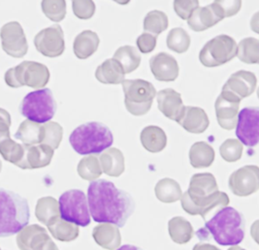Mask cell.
I'll list each match as a JSON object with an SVG mask.
<instances>
[{"mask_svg":"<svg viewBox=\"0 0 259 250\" xmlns=\"http://www.w3.org/2000/svg\"><path fill=\"white\" fill-rule=\"evenodd\" d=\"M88 204L93 219L98 223L123 227L135 210V201L126 191L118 189L106 179L92 181L88 188Z\"/></svg>","mask_w":259,"mask_h":250,"instance_id":"6da1fadb","label":"cell"},{"mask_svg":"<svg viewBox=\"0 0 259 250\" xmlns=\"http://www.w3.org/2000/svg\"><path fill=\"white\" fill-rule=\"evenodd\" d=\"M182 207L190 215H199L204 220L228 206L230 202L226 193L219 190L215 178L211 173H201L192 176L189 190L181 198Z\"/></svg>","mask_w":259,"mask_h":250,"instance_id":"7a4b0ae2","label":"cell"},{"mask_svg":"<svg viewBox=\"0 0 259 250\" xmlns=\"http://www.w3.org/2000/svg\"><path fill=\"white\" fill-rule=\"evenodd\" d=\"M245 217L234 208L225 207L206 221L198 234H210L221 245H238L245 238Z\"/></svg>","mask_w":259,"mask_h":250,"instance_id":"3957f363","label":"cell"},{"mask_svg":"<svg viewBox=\"0 0 259 250\" xmlns=\"http://www.w3.org/2000/svg\"><path fill=\"white\" fill-rule=\"evenodd\" d=\"M29 218L27 200L13 191L0 188V238L18 234L27 226Z\"/></svg>","mask_w":259,"mask_h":250,"instance_id":"277c9868","label":"cell"},{"mask_svg":"<svg viewBox=\"0 0 259 250\" xmlns=\"http://www.w3.org/2000/svg\"><path fill=\"white\" fill-rule=\"evenodd\" d=\"M69 142L73 149L82 155L101 154L114 143L113 133L101 122H88L71 133Z\"/></svg>","mask_w":259,"mask_h":250,"instance_id":"5b68a950","label":"cell"},{"mask_svg":"<svg viewBox=\"0 0 259 250\" xmlns=\"http://www.w3.org/2000/svg\"><path fill=\"white\" fill-rule=\"evenodd\" d=\"M19 110L24 118L41 124L49 122L54 118L57 111V103L52 90L42 88L25 95Z\"/></svg>","mask_w":259,"mask_h":250,"instance_id":"8992f818","label":"cell"},{"mask_svg":"<svg viewBox=\"0 0 259 250\" xmlns=\"http://www.w3.org/2000/svg\"><path fill=\"white\" fill-rule=\"evenodd\" d=\"M122 88L124 92V105L131 115L140 117L149 113L156 96L153 83L141 79L124 80Z\"/></svg>","mask_w":259,"mask_h":250,"instance_id":"52a82bcc","label":"cell"},{"mask_svg":"<svg viewBox=\"0 0 259 250\" xmlns=\"http://www.w3.org/2000/svg\"><path fill=\"white\" fill-rule=\"evenodd\" d=\"M49 80L47 66L35 61H24L5 73V83L13 88L26 85L39 89L45 87Z\"/></svg>","mask_w":259,"mask_h":250,"instance_id":"ba28073f","label":"cell"},{"mask_svg":"<svg viewBox=\"0 0 259 250\" xmlns=\"http://www.w3.org/2000/svg\"><path fill=\"white\" fill-rule=\"evenodd\" d=\"M60 218L77 226L87 227L91 224V215L85 194L79 189L64 192L59 197Z\"/></svg>","mask_w":259,"mask_h":250,"instance_id":"9c48e42d","label":"cell"},{"mask_svg":"<svg viewBox=\"0 0 259 250\" xmlns=\"http://www.w3.org/2000/svg\"><path fill=\"white\" fill-rule=\"evenodd\" d=\"M237 55L236 41L230 36L222 34L208 41L199 54V60L206 67H217L233 60Z\"/></svg>","mask_w":259,"mask_h":250,"instance_id":"30bf717a","label":"cell"},{"mask_svg":"<svg viewBox=\"0 0 259 250\" xmlns=\"http://www.w3.org/2000/svg\"><path fill=\"white\" fill-rule=\"evenodd\" d=\"M259 108H244L238 114L236 136L240 143L248 147L258 143Z\"/></svg>","mask_w":259,"mask_h":250,"instance_id":"8fae6325","label":"cell"},{"mask_svg":"<svg viewBox=\"0 0 259 250\" xmlns=\"http://www.w3.org/2000/svg\"><path fill=\"white\" fill-rule=\"evenodd\" d=\"M3 51L10 57L21 59L27 54L28 44L22 25L18 22L4 24L0 30Z\"/></svg>","mask_w":259,"mask_h":250,"instance_id":"7c38bea8","label":"cell"},{"mask_svg":"<svg viewBox=\"0 0 259 250\" xmlns=\"http://www.w3.org/2000/svg\"><path fill=\"white\" fill-rule=\"evenodd\" d=\"M37 51L47 58L60 57L65 49L64 33L59 24L41 30L34 38Z\"/></svg>","mask_w":259,"mask_h":250,"instance_id":"4fadbf2b","label":"cell"},{"mask_svg":"<svg viewBox=\"0 0 259 250\" xmlns=\"http://www.w3.org/2000/svg\"><path fill=\"white\" fill-rule=\"evenodd\" d=\"M228 185L232 193L239 197H247L259 188V169L257 166L242 167L231 174Z\"/></svg>","mask_w":259,"mask_h":250,"instance_id":"5bb4252c","label":"cell"},{"mask_svg":"<svg viewBox=\"0 0 259 250\" xmlns=\"http://www.w3.org/2000/svg\"><path fill=\"white\" fill-rule=\"evenodd\" d=\"M241 100L229 91H222L214 103L218 122L225 130H232L236 127Z\"/></svg>","mask_w":259,"mask_h":250,"instance_id":"9a60e30c","label":"cell"},{"mask_svg":"<svg viewBox=\"0 0 259 250\" xmlns=\"http://www.w3.org/2000/svg\"><path fill=\"white\" fill-rule=\"evenodd\" d=\"M257 80L252 72L240 70L232 74L223 86L224 91H229L242 100L251 95L256 88Z\"/></svg>","mask_w":259,"mask_h":250,"instance_id":"2e32d148","label":"cell"},{"mask_svg":"<svg viewBox=\"0 0 259 250\" xmlns=\"http://www.w3.org/2000/svg\"><path fill=\"white\" fill-rule=\"evenodd\" d=\"M150 67L154 78L160 82H173L179 76L177 60L169 54L159 53L150 60Z\"/></svg>","mask_w":259,"mask_h":250,"instance_id":"e0dca14e","label":"cell"},{"mask_svg":"<svg viewBox=\"0 0 259 250\" xmlns=\"http://www.w3.org/2000/svg\"><path fill=\"white\" fill-rule=\"evenodd\" d=\"M55 151L47 144L24 145V155L19 168L24 170H33L50 165Z\"/></svg>","mask_w":259,"mask_h":250,"instance_id":"ac0fdd59","label":"cell"},{"mask_svg":"<svg viewBox=\"0 0 259 250\" xmlns=\"http://www.w3.org/2000/svg\"><path fill=\"white\" fill-rule=\"evenodd\" d=\"M177 122L185 130L191 134H201L206 131L210 124L206 112L201 108L192 106L184 107Z\"/></svg>","mask_w":259,"mask_h":250,"instance_id":"d6986e66","label":"cell"},{"mask_svg":"<svg viewBox=\"0 0 259 250\" xmlns=\"http://www.w3.org/2000/svg\"><path fill=\"white\" fill-rule=\"evenodd\" d=\"M47 230L37 224L23 228L17 235V245L20 250H41L50 239Z\"/></svg>","mask_w":259,"mask_h":250,"instance_id":"ffe728a7","label":"cell"},{"mask_svg":"<svg viewBox=\"0 0 259 250\" xmlns=\"http://www.w3.org/2000/svg\"><path fill=\"white\" fill-rule=\"evenodd\" d=\"M156 100L158 110L165 117L177 121L185 107L181 94L172 88H166L156 93Z\"/></svg>","mask_w":259,"mask_h":250,"instance_id":"44dd1931","label":"cell"},{"mask_svg":"<svg viewBox=\"0 0 259 250\" xmlns=\"http://www.w3.org/2000/svg\"><path fill=\"white\" fill-rule=\"evenodd\" d=\"M221 21H223V19L212 8V4H210L205 7L196 8L190 15L188 24L193 31L201 32L215 25Z\"/></svg>","mask_w":259,"mask_h":250,"instance_id":"7402d4cb","label":"cell"},{"mask_svg":"<svg viewBox=\"0 0 259 250\" xmlns=\"http://www.w3.org/2000/svg\"><path fill=\"white\" fill-rule=\"evenodd\" d=\"M102 173L118 178L124 172V156L117 147H109L98 156Z\"/></svg>","mask_w":259,"mask_h":250,"instance_id":"603a6c76","label":"cell"},{"mask_svg":"<svg viewBox=\"0 0 259 250\" xmlns=\"http://www.w3.org/2000/svg\"><path fill=\"white\" fill-rule=\"evenodd\" d=\"M93 237L98 245L107 250L117 249L121 242L119 229L112 223H101L95 227Z\"/></svg>","mask_w":259,"mask_h":250,"instance_id":"cb8c5ba5","label":"cell"},{"mask_svg":"<svg viewBox=\"0 0 259 250\" xmlns=\"http://www.w3.org/2000/svg\"><path fill=\"white\" fill-rule=\"evenodd\" d=\"M95 78L104 84H118L125 80V74L117 60L109 59L97 67Z\"/></svg>","mask_w":259,"mask_h":250,"instance_id":"d4e9b609","label":"cell"},{"mask_svg":"<svg viewBox=\"0 0 259 250\" xmlns=\"http://www.w3.org/2000/svg\"><path fill=\"white\" fill-rule=\"evenodd\" d=\"M100 39L92 30H84L76 36L73 49L75 56L80 60H87L97 51Z\"/></svg>","mask_w":259,"mask_h":250,"instance_id":"484cf974","label":"cell"},{"mask_svg":"<svg viewBox=\"0 0 259 250\" xmlns=\"http://www.w3.org/2000/svg\"><path fill=\"white\" fill-rule=\"evenodd\" d=\"M44 134V125L26 119L21 123L18 131L15 134V138L20 140L24 145L29 146L42 143Z\"/></svg>","mask_w":259,"mask_h":250,"instance_id":"4316f807","label":"cell"},{"mask_svg":"<svg viewBox=\"0 0 259 250\" xmlns=\"http://www.w3.org/2000/svg\"><path fill=\"white\" fill-rule=\"evenodd\" d=\"M140 140L145 149L153 154L162 152L167 144L165 132L155 125L146 126L142 130Z\"/></svg>","mask_w":259,"mask_h":250,"instance_id":"83f0119b","label":"cell"},{"mask_svg":"<svg viewBox=\"0 0 259 250\" xmlns=\"http://www.w3.org/2000/svg\"><path fill=\"white\" fill-rule=\"evenodd\" d=\"M189 161L193 168L202 169L210 167L214 161V151L212 145L206 142L193 143L189 149Z\"/></svg>","mask_w":259,"mask_h":250,"instance_id":"f1b7e54d","label":"cell"},{"mask_svg":"<svg viewBox=\"0 0 259 250\" xmlns=\"http://www.w3.org/2000/svg\"><path fill=\"white\" fill-rule=\"evenodd\" d=\"M168 231L170 238L178 244L188 243L194 235L193 228L189 221L181 216L173 217L169 220Z\"/></svg>","mask_w":259,"mask_h":250,"instance_id":"f546056e","label":"cell"},{"mask_svg":"<svg viewBox=\"0 0 259 250\" xmlns=\"http://www.w3.org/2000/svg\"><path fill=\"white\" fill-rule=\"evenodd\" d=\"M35 215L44 225H50L60 217L59 202L53 197H43L37 201Z\"/></svg>","mask_w":259,"mask_h":250,"instance_id":"4dcf8cb0","label":"cell"},{"mask_svg":"<svg viewBox=\"0 0 259 250\" xmlns=\"http://www.w3.org/2000/svg\"><path fill=\"white\" fill-rule=\"evenodd\" d=\"M155 196L160 202L165 204L178 202L183 196L182 188L175 179H160L154 188Z\"/></svg>","mask_w":259,"mask_h":250,"instance_id":"1f68e13d","label":"cell"},{"mask_svg":"<svg viewBox=\"0 0 259 250\" xmlns=\"http://www.w3.org/2000/svg\"><path fill=\"white\" fill-rule=\"evenodd\" d=\"M113 59L120 64L124 74L135 71L141 63V55L139 51L135 47L128 45L118 48Z\"/></svg>","mask_w":259,"mask_h":250,"instance_id":"d6a6232c","label":"cell"},{"mask_svg":"<svg viewBox=\"0 0 259 250\" xmlns=\"http://www.w3.org/2000/svg\"><path fill=\"white\" fill-rule=\"evenodd\" d=\"M47 227L51 235L59 241L70 242L79 237V227L60 217Z\"/></svg>","mask_w":259,"mask_h":250,"instance_id":"836d02e7","label":"cell"},{"mask_svg":"<svg viewBox=\"0 0 259 250\" xmlns=\"http://www.w3.org/2000/svg\"><path fill=\"white\" fill-rule=\"evenodd\" d=\"M238 59L247 64H257L259 62V41L256 38L247 37L237 45Z\"/></svg>","mask_w":259,"mask_h":250,"instance_id":"e575fe53","label":"cell"},{"mask_svg":"<svg viewBox=\"0 0 259 250\" xmlns=\"http://www.w3.org/2000/svg\"><path fill=\"white\" fill-rule=\"evenodd\" d=\"M79 176L84 180L94 181L102 175L98 156L91 155L82 158L77 168Z\"/></svg>","mask_w":259,"mask_h":250,"instance_id":"d590c367","label":"cell"},{"mask_svg":"<svg viewBox=\"0 0 259 250\" xmlns=\"http://www.w3.org/2000/svg\"><path fill=\"white\" fill-rule=\"evenodd\" d=\"M0 155L4 160L19 166L24 158V145L14 142L10 137L5 138L0 141Z\"/></svg>","mask_w":259,"mask_h":250,"instance_id":"8d00e7d4","label":"cell"},{"mask_svg":"<svg viewBox=\"0 0 259 250\" xmlns=\"http://www.w3.org/2000/svg\"><path fill=\"white\" fill-rule=\"evenodd\" d=\"M168 17L164 12L153 10L148 13L144 20V30L153 33V36L159 35L168 27Z\"/></svg>","mask_w":259,"mask_h":250,"instance_id":"74e56055","label":"cell"},{"mask_svg":"<svg viewBox=\"0 0 259 250\" xmlns=\"http://www.w3.org/2000/svg\"><path fill=\"white\" fill-rule=\"evenodd\" d=\"M167 47L178 54L186 53L190 46L189 33L182 27H176L170 30L167 36Z\"/></svg>","mask_w":259,"mask_h":250,"instance_id":"f35d334b","label":"cell"},{"mask_svg":"<svg viewBox=\"0 0 259 250\" xmlns=\"http://www.w3.org/2000/svg\"><path fill=\"white\" fill-rule=\"evenodd\" d=\"M42 11L51 21L59 23L61 22L66 15V2L64 0L49 1L44 0L41 3Z\"/></svg>","mask_w":259,"mask_h":250,"instance_id":"ab89813d","label":"cell"},{"mask_svg":"<svg viewBox=\"0 0 259 250\" xmlns=\"http://www.w3.org/2000/svg\"><path fill=\"white\" fill-rule=\"evenodd\" d=\"M44 129L45 134L42 143L51 146L54 151L58 149L63 136V129L60 124L55 121H49L44 124Z\"/></svg>","mask_w":259,"mask_h":250,"instance_id":"60d3db41","label":"cell"},{"mask_svg":"<svg viewBox=\"0 0 259 250\" xmlns=\"http://www.w3.org/2000/svg\"><path fill=\"white\" fill-rule=\"evenodd\" d=\"M221 156L227 162H236L243 155V144L236 139L225 140L220 147Z\"/></svg>","mask_w":259,"mask_h":250,"instance_id":"b9f144b4","label":"cell"},{"mask_svg":"<svg viewBox=\"0 0 259 250\" xmlns=\"http://www.w3.org/2000/svg\"><path fill=\"white\" fill-rule=\"evenodd\" d=\"M212 8L218 13V15L224 20V18L233 17L240 11L242 7V1H214L212 3Z\"/></svg>","mask_w":259,"mask_h":250,"instance_id":"7bdbcfd3","label":"cell"},{"mask_svg":"<svg viewBox=\"0 0 259 250\" xmlns=\"http://www.w3.org/2000/svg\"><path fill=\"white\" fill-rule=\"evenodd\" d=\"M72 8L75 16L81 20H90L95 13V4L92 0H74Z\"/></svg>","mask_w":259,"mask_h":250,"instance_id":"ee69618b","label":"cell"},{"mask_svg":"<svg viewBox=\"0 0 259 250\" xmlns=\"http://www.w3.org/2000/svg\"><path fill=\"white\" fill-rule=\"evenodd\" d=\"M199 7L198 0H175L174 10L183 20H189L192 12Z\"/></svg>","mask_w":259,"mask_h":250,"instance_id":"f6af8a7d","label":"cell"},{"mask_svg":"<svg viewBox=\"0 0 259 250\" xmlns=\"http://www.w3.org/2000/svg\"><path fill=\"white\" fill-rule=\"evenodd\" d=\"M137 47L143 54L153 52L156 46V37L150 33H143L137 38Z\"/></svg>","mask_w":259,"mask_h":250,"instance_id":"bcb514c9","label":"cell"},{"mask_svg":"<svg viewBox=\"0 0 259 250\" xmlns=\"http://www.w3.org/2000/svg\"><path fill=\"white\" fill-rule=\"evenodd\" d=\"M11 126V116L10 114L0 108V141L5 138L10 137V128Z\"/></svg>","mask_w":259,"mask_h":250,"instance_id":"7dc6e473","label":"cell"},{"mask_svg":"<svg viewBox=\"0 0 259 250\" xmlns=\"http://www.w3.org/2000/svg\"><path fill=\"white\" fill-rule=\"evenodd\" d=\"M192 250H221L219 249L217 246L210 244V243H205V242H199L194 245Z\"/></svg>","mask_w":259,"mask_h":250,"instance_id":"c3c4849f","label":"cell"},{"mask_svg":"<svg viewBox=\"0 0 259 250\" xmlns=\"http://www.w3.org/2000/svg\"><path fill=\"white\" fill-rule=\"evenodd\" d=\"M41 250H59V247L57 246V244L52 240V238H50L45 242V244L43 245V247Z\"/></svg>","mask_w":259,"mask_h":250,"instance_id":"681fc988","label":"cell"},{"mask_svg":"<svg viewBox=\"0 0 259 250\" xmlns=\"http://www.w3.org/2000/svg\"><path fill=\"white\" fill-rule=\"evenodd\" d=\"M117 250H143L140 247H137L135 245H131V244H125L120 246L119 248H117Z\"/></svg>","mask_w":259,"mask_h":250,"instance_id":"f907efd6","label":"cell"},{"mask_svg":"<svg viewBox=\"0 0 259 250\" xmlns=\"http://www.w3.org/2000/svg\"><path fill=\"white\" fill-rule=\"evenodd\" d=\"M228 250H247L244 249V248H242V247H240V246H238V245H234V246H232V247H230Z\"/></svg>","mask_w":259,"mask_h":250,"instance_id":"816d5d0a","label":"cell"},{"mask_svg":"<svg viewBox=\"0 0 259 250\" xmlns=\"http://www.w3.org/2000/svg\"><path fill=\"white\" fill-rule=\"evenodd\" d=\"M1 170H2V163H1V160H0V173H1Z\"/></svg>","mask_w":259,"mask_h":250,"instance_id":"f5cc1de1","label":"cell"},{"mask_svg":"<svg viewBox=\"0 0 259 250\" xmlns=\"http://www.w3.org/2000/svg\"><path fill=\"white\" fill-rule=\"evenodd\" d=\"M0 250H1V249H0Z\"/></svg>","mask_w":259,"mask_h":250,"instance_id":"db71d44e","label":"cell"}]
</instances>
